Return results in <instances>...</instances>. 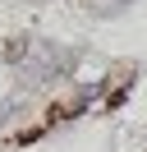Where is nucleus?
Masks as SVG:
<instances>
[{"label": "nucleus", "instance_id": "obj_1", "mask_svg": "<svg viewBox=\"0 0 147 152\" xmlns=\"http://www.w3.org/2000/svg\"><path fill=\"white\" fill-rule=\"evenodd\" d=\"M78 60H83L78 46H60V42H51V37H32L28 56L14 65V78H18L23 92H32V88H46V83L69 78L74 69H78Z\"/></svg>", "mask_w": 147, "mask_h": 152}, {"label": "nucleus", "instance_id": "obj_2", "mask_svg": "<svg viewBox=\"0 0 147 152\" xmlns=\"http://www.w3.org/2000/svg\"><path fill=\"white\" fill-rule=\"evenodd\" d=\"M133 0H92V14L97 19H110V14H124Z\"/></svg>", "mask_w": 147, "mask_h": 152}]
</instances>
